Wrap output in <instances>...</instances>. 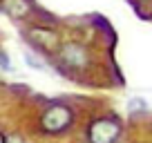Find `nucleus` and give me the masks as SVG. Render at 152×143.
<instances>
[{
    "label": "nucleus",
    "instance_id": "obj_1",
    "mask_svg": "<svg viewBox=\"0 0 152 143\" xmlns=\"http://www.w3.org/2000/svg\"><path fill=\"white\" fill-rule=\"evenodd\" d=\"M72 121H74V112H72L69 105H49L47 110L40 116V128L49 134H61L67 128H72Z\"/></svg>",
    "mask_w": 152,
    "mask_h": 143
},
{
    "label": "nucleus",
    "instance_id": "obj_2",
    "mask_svg": "<svg viewBox=\"0 0 152 143\" xmlns=\"http://www.w3.org/2000/svg\"><path fill=\"white\" fill-rule=\"evenodd\" d=\"M123 132L121 123L116 119H107V116H101L94 119L87 128V141L90 143H116Z\"/></svg>",
    "mask_w": 152,
    "mask_h": 143
},
{
    "label": "nucleus",
    "instance_id": "obj_3",
    "mask_svg": "<svg viewBox=\"0 0 152 143\" xmlns=\"http://www.w3.org/2000/svg\"><path fill=\"white\" fill-rule=\"evenodd\" d=\"M58 58L67 69H85L90 63V54L81 43H65L58 52Z\"/></svg>",
    "mask_w": 152,
    "mask_h": 143
},
{
    "label": "nucleus",
    "instance_id": "obj_4",
    "mask_svg": "<svg viewBox=\"0 0 152 143\" xmlns=\"http://www.w3.org/2000/svg\"><path fill=\"white\" fill-rule=\"evenodd\" d=\"M2 7L11 18H25L31 9L27 0H2Z\"/></svg>",
    "mask_w": 152,
    "mask_h": 143
},
{
    "label": "nucleus",
    "instance_id": "obj_5",
    "mask_svg": "<svg viewBox=\"0 0 152 143\" xmlns=\"http://www.w3.org/2000/svg\"><path fill=\"white\" fill-rule=\"evenodd\" d=\"M145 110H148V103L143 98H139V96H134V98L128 101V112H130V114H139V112L143 114Z\"/></svg>",
    "mask_w": 152,
    "mask_h": 143
},
{
    "label": "nucleus",
    "instance_id": "obj_6",
    "mask_svg": "<svg viewBox=\"0 0 152 143\" xmlns=\"http://www.w3.org/2000/svg\"><path fill=\"white\" fill-rule=\"evenodd\" d=\"M25 63H27L29 67H34V69H40V72L45 69V63H43V61H38V58L34 56L31 52H25Z\"/></svg>",
    "mask_w": 152,
    "mask_h": 143
},
{
    "label": "nucleus",
    "instance_id": "obj_7",
    "mask_svg": "<svg viewBox=\"0 0 152 143\" xmlns=\"http://www.w3.org/2000/svg\"><path fill=\"white\" fill-rule=\"evenodd\" d=\"M0 69L2 72H11V61L5 52H0Z\"/></svg>",
    "mask_w": 152,
    "mask_h": 143
},
{
    "label": "nucleus",
    "instance_id": "obj_8",
    "mask_svg": "<svg viewBox=\"0 0 152 143\" xmlns=\"http://www.w3.org/2000/svg\"><path fill=\"white\" fill-rule=\"evenodd\" d=\"M7 143H23V139H18V136H11V139H7Z\"/></svg>",
    "mask_w": 152,
    "mask_h": 143
},
{
    "label": "nucleus",
    "instance_id": "obj_9",
    "mask_svg": "<svg viewBox=\"0 0 152 143\" xmlns=\"http://www.w3.org/2000/svg\"><path fill=\"white\" fill-rule=\"evenodd\" d=\"M0 143H7V139H5V136H2V134H0Z\"/></svg>",
    "mask_w": 152,
    "mask_h": 143
}]
</instances>
